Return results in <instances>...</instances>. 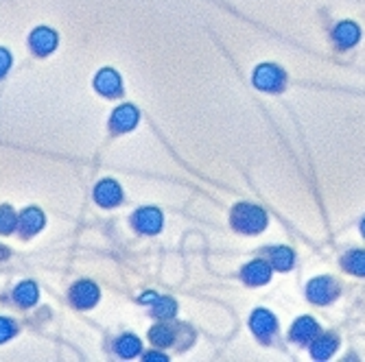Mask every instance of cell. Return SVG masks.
Returning a JSON list of instances; mask_svg holds the SVG:
<instances>
[{"instance_id":"obj_9","label":"cell","mask_w":365,"mask_h":362,"mask_svg":"<svg viewBox=\"0 0 365 362\" xmlns=\"http://www.w3.org/2000/svg\"><path fill=\"white\" fill-rule=\"evenodd\" d=\"M134 225L143 234H158L162 229V214L155 208H145V210L136 212Z\"/></svg>"},{"instance_id":"obj_26","label":"cell","mask_w":365,"mask_h":362,"mask_svg":"<svg viewBox=\"0 0 365 362\" xmlns=\"http://www.w3.org/2000/svg\"><path fill=\"white\" fill-rule=\"evenodd\" d=\"M7 255H9V251H7V249H5L3 245H0V260H5Z\"/></svg>"},{"instance_id":"obj_11","label":"cell","mask_w":365,"mask_h":362,"mask_svg":"<svg viewBox=\"0 0 365 362\" xmlns=\"http://www.w3.org/2000/svg\"><path fill=\"white\" fill-rule=\"evenodd\" d=\"M18 227L20 232L29 238L33 234H38L40 229L44 227V214L38 210V208H29L20 214V220H18Z\"/></svg>"},{"instance_id":"obj_3","label":"cell","mask_w":365,"mask_h":362,"mask_svg":"<svg viewBox=\"0 0 365 362\" xmlns=\"http://www.w3.org/2000/svg\"><path fill=\"white\" fill-rule=\"evenodd\" d=\"M337 292H339V288H337V284H335L333 280H330V277H317V280H313V282L309 284V288H307L309 299H311L313 304H319V306L333 302V299L337 297Z\"/></svg>"},{"instance_id":"obj_27","label":"cell","mask_w":365,"mask_h":362,"mask_svg":"<svg viewBox=\"0 0 365 362\" xmlns=\"http://www.w3.org/2000/svg\"><path fill=\"white\" fill-rule=\"evenodd\" d=\"M361 232H363V236H365V220H363V225H361Z\"/></svg>"},{"instance_id":"obj_2","label":"cell","mask_w":365,"mask_h":362,"mask_svg":"<svg viewBox=\"0 0 365 362\" xmlns=\"http://www.w3.org/2000/svg\"><path fill=\"white\" fill-rule=\"evenodd\" d=\"M254 85L264 90V92H278L284 85V73L272 63L258 65L254 73Z\"/></svg>"},{"instance_id":"obj_12","label":"cell","mask_w":365,"mask_h":362,"mask_svg":"<svg viewBox=\"0 0 365 362\" xmlns=\"http://www.w3.org/2000/svg\"><path fill=\"white\" fill-rule=\"evenodd\" d=\"M243 280L250 286H262L272 280V269H269V265H264L262 260H256L243 269Z\"/></svg>"},{"instance_id":"obj_8","label":"cell","mask_w":365,"mask_h":362,"mask_svg":"<svg viewBox=\"0 0 365 362\" xmlns=\"http://www.w3.org/2000/svg\"><path fill=\"white\" fill-rule=\"evenodd\" d=\"M276 316L269 312V310H256L250 319V327H252V332L260 339H269L274 332H276Z\"/></svg>"},{"instance_id":"obj_10","label":"cell","mask_w":365,"mask_h":362,"mask_svg":"<svg viewBox=\"0 0 365 362\" xmlns=\"http://www.w3.org/2000/svg\"><path fill=\"white\" fill-rule=\"evenodd\" d=\"M94 87L103 96H118L123 90V83H120V77L112 68H103L94 79Z\"/></svg>"},{"instance_id":"obj_18","label":"cell","mask_w":365,"mask_h":362,"mask_svg":"<svg viewBox=\"0 0 365 362\" xmlns=\"http://www.w3.org/2000/svg\"><path fill=\"white\" fill-rule=\"evenodd\" d=\"M344 269L352 275H365V251H352L344 257Z\"/></svg>"},{"instance_id":"obj_6","label":"cell","mask_w":365,"mask_h":362,"mask_svg":"<svg viewBox=\"0 0 365 362\" xmlns=\"http://www.w3.org/2000/svg\"><path fill=\"white\" fill-rule=\"evenodd\" d=\"M29 42H31L33 53L44 57V55H51L55 50V46H57V33L46 28V26H40V28H36V31L31 33Z\"/></svg>"},{"instance_id":"obj_19","label":"cell","mask_w":365,"mask_h":362,"mask_svg":"<svg viewBox=\"0 0 365 362\" xmlns=\"http://www.w3.org/2000/svg\"><path fill=\"white\" fill-rule=\"evenodd\" d=\"M272 267L278 271H289L293 267V253L287 247H278L272 251Z\"/></svg>"},{"instance_id":"obj_21","label":"cell","mask_w":365,"mask_h":362,"mask_svg":"<svg viewBox=\"0 0 365 362\" xmlns=\"http://www.w3.org/2000/svg\"><path fill=\"white\" fill-rule=\"evenodd\" d=\"M16 225H18V218H16L14 210L9 206L0 208V234H3V236L11 234L16 229Z\"/></svg>"},{"instance_id":"obj_16","label":"cell","mask_w":365,"mask_h":362,"mask_svg":"<svg viewBox=\"0 0 365 362\" xmlns=\"http://www.w3.org/2000/svg\"><path fill=\"white\" fill-rule=\"evenodd\" d=\"M14 297L16 302L22 306V308H31V306H36L38 297H40V292H38V286L33 284V282H22L16 290H14Z\"/></svg>"},{"instance_id":"obj_4","label":"cell","mask_w":365,"mask_h":362,"mask_svg":"<svg viewBox=\"0 0 365 362\" xmlns=\"http://www.w3.org/2000/svg\"><path fill=\"white\" fill-rule=\"evenodd\" d=\"M94 199H96V203L101 206V208H114L123 199V190H120V186L116 181L103 179L101 183H96V188H94Z\"/></svg>"},{"instance_id":"obj_24","label":"cell","mask_w":365,"mask_h":362,"mask_svg":"<svg viewBox=\"0 0 365 362\" xmlns=\"http://www.w3.org/2000/svg\"><path fill=\"white\" fill-rule=\"evenodd\" d=\"M9 68H11V55H9V50L0 48V79L7 75Z\"/></svg>"},{"instance_id":"obj_22","label":"cell","mask_w":365,"mask_h":362,"mask_svg":"<svg viewBox=\"0 0 365 362\" xmlns=\"http://www.w3.org/2000/svg\"><path fill=\"white\" fill-rule=\"evenodd\" d=\"M175 310H178V306H175L173 299H169V297L158 299V297H155V302H153V312H155V316H160V319H171V316L175 314Z\"/></svg>"},{"instance_id":"obj_7","label":"cell","mask_w":365,"mask_h":362,"mask_svg":"<svg viewBox=\"0 0 365 362\" xmlns=\"http://www.w3.org/2000/svg\"><path fill=\"white\" fill-rule=\"evenodd\" d=\"M71 302H73V306H77L81 310L92 308L98 302V288L92 282H79L71 290Z\"/></svg>"},{"instance_id":"obj_17","label":"cell","mask_w":365,"mask_h":362,"mask_svg":"<svg viewBox=\"0 0 365 362\" xmlns=\"http://www.w3.org/2000/svg\"><path fill=\"white\" fill-rule=\"evenodd\" d=\"M140 349H143L140 341H138L136 336H131V334L123 336V339L116 343V351H118V356H123V358H134V356L140 353Z\"/></svg>"},{"instance_id":"obj_14","label":"cell","mask_w":365,"mask_h":362,"mask_svg":"<svg viewBox=\"0 0 365 362\" xmlns=\"http://www.w3.org/2000/svg\"><path fill=\"white\" fill-rule=\"evenodd\" d=\"M315 334H317V323H315L311 316L297 319L295 325L291 327V339L297 341V343H307V341H311Z\"/></svg>"},{"instance_id":"obj_20","label":"cell","mask_w":365,"mask_h":362,"mask_svg":"<svg viewBox=\"0 0 365 362\" xmlns=\"http://www.w3.org/2000/svg\"><path fill=\"white\" fill-rule=\"evenodd\" d=\"M149 336H151V341L155 343V345H160V347H169V345H173V341H175V334H173V330L169 325H155L153 330L149 332Z\"/></svg>"},{"instance_id":"obj_25","label":"cell","mask_w":365,"mask_h":362,"mask_svg":"<svg viewBox=\"0 0 365 362\" xmlns=\"http://www.w3.org/2000/svg\"><path fill=\"white\" fill-rule=\"evenodd\" d=\"M145 360H147V362H153V360H158V362H167V356H160V353H147V356H145Z\"/></svg>"},{"instance_id":"obj_13","label":"cell","mask_w":365,"mask_h":362,"mask_svg":"<svg viewBox=\"0 0 365 362\" xmlns=\"http://www.w3.org/2000/svg\"><path fill=\"white\" fill-rule=\"evenodd\" d=\"M333 38H335L337 46L348 48V46H354V44L359 42L361 31H359V26H356L354 22H341V24H337V28H335V33H333Z\"/></svg>"},{"instance_id":"obj_1","label":"cell","mask_w":365,"mask_h":362,"mask_svg":"<svg viewBox=\"0 0 365 362\" xmlns=\"http://www.w3.org/2000/svg\"><path fill=\"white\" fill-rule=\"evenodd\" d=\"M267 225V214L252 203H239L232 210V227L243 234H260Z\"/></svg>"},{"instance_id":"obj_23","label":"cell","mask_w":365,"mask_h":362,"mask_svg":"<svg viewBox=\"0 0 365 362\" xmlns=\"http://www.w3.org/2000/svg\"><path fill=\"white\" fill-rule=\"evenodd\" d=\"M16 334V325L9 319L0 316V343H7Z\"/></svg>"},{"instance_id":"obj_5","label":"cell","mask_w":365,"mask_h":362,"mask_svg":"<svg viewBox=\"0 0 365 362\" xmlns=\"http://www.w3.org/2000/svg\"><path fill=\"white\" fill-rule=\"evenodd\" d=\"M138 124V110L131 105H120L114 110L112 118H110V127L114 134H125V131H131Z\"/></svg>"},{"instance_id":"obj_15","label":"cell","mask_w":365,"mask_h":362,"mask_svg":"<svg viewBox=\"0 0 365 362\" xmlns=\"http://www.w3.org/2000/svg\"><path fill=\"white\" fill-rule=\"evenodd\" d=\"M337 339L335 336H319V339H315L313 341V345H311V356L315 358V360H328L330 356H333L335 351H337Z\"/></svg>"}]
</instances>
